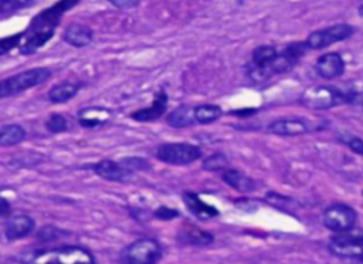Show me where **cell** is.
<instances>
[{
    "instance_id": "cell-1",
    "label": "cell",
    "mask_w": 363,
    "mask_h": 264,
    "mask_svg": "<svg viewBox=\"0 0 363 264\" xmlns=\"http://www.w3.org/2000/svg\"><path fill=\"white\" fill-rule=\"evenodd\" d=\"M79 3V0H59L53 6L40 12L30 23L26 31H23V39L20 43V53L34 54L38 49H42L56 33L61 17Z\"/></svg>"
},
{
    "instance_id": "cell-2",
    "label": "cell",
    "mask_w": 363,
    "mask_h": 264,
    "mask_svg": "<svg viewBox=\"0 0 363 264\" xmlns=\"http://www.w3.org/2000/svg\"><path fill=\"white\" fill-rule=\"evenodd\" d=\"M52 77V70L46 67H37L0 81V98H9L26 90L46 83Z\"/></svg>"
},
{
    "instance_id": "cell-3",
    "label": "cell",
    "mask_w": 363,
    "mask_h": 264,
    "mask_svg": "<svg viewBox=\"0 0 363 264\" xmlns=\"http://www.w3.org/2000/svg\"><path fill=\"white\" fill-rule=\"evenodd\" d=\"M349 100L350 97L348 94L331 86L309 87L301 95V104L311 109H330Z\"/></svg>"
},
{
    "instance_id": "cell-4",
    "label": "cell",
    "mask_w": 363,
    "mask_h": 264,
    "mask_svg": "<svg viewBox=\"0 0 363 264\" xmlns=\"http://www.w3.org/2000/svg\"><path fill=\"white\" fill-rule=\"evenodd\" d=\"M33 264H95V260L86 247L65 246L38 254Z\"/></svg>"
},
{
    "instance_id": "cell-5",
    "label": "cell",
    "mask_w": 363,
    "mask_h": 264,
    "mask_svg": "<svg viewBox=\"0 0 363 264\" xmlns=\"http://www.w3.org/2000/svg\"><path fill=\"white\" fill-rule=\"evenodd\" d=\"M156 158L169 165H189L201 158V149L186 142L162 143L156 150Z\"/></svg>"
},
{
    "instance_id": "cell-6",
    "label": "cell",
    "mask_w": 363,
    "mask_h": 264,
    "mask_svg": "<svg viewBox=\"0 0 363 264\" xmlns=\"http://www.w3.org/2000/svg\"><path fill=\"white\" fill-rule=\"evenodd\" d=\"M330 250L332 254L342 258H363V231L349 229L337 233L330 242Z\"/></svg>"
},
{
    "instance_id": "cell-7",
    "label": "cell",
    "mask_w": 363,
    "mask_h": 264,
    "mask_svg": "<svg viewBox=\"0 0 363 264\" xmlns=\"http://www.w3.org/2000/svg\"><path fill=\"white\" fill-rule=\"evenodd\" d=\"M162 257V247L153 239H139L127 246L121 254L124 264H156Z\"/></svg>"
},
{
    "instance_id": "cell-8",
    "label": "cell",
    "mask_w": 363,
    "mask_h": 264,
    "mask_svg": "<svg viewBox=\"0 0 363 264\" xmlns=\"http://www.w3.org/2000/svg\"><path fill=\"white\" fill-rule=\"evenodd\" d=\"M355 33V27L349 24H334L327 29H320L316 31H312L308 39L305 40L309 50H322L327 49L335 43L343 42L349 37H352Z\"/></svg>"
},
{
    "instance_id": "cell-9",
    "label": "cell",
    "mask_w": 363,
    "mask_h": 264,
    "mask_svg": "<svg viewBox=\"0 0 363 264\" xmlns=\"http://www.w3.org/2000/svg\"><path fill=\"white\" fill-rule=\"evenodd\" d=\"M322 220H324L327 229L339 233V232H345V231L355 228V223L357 220V213L353 208H350L348 205L335 203L325 209L324 216H322Z\"/></svg>"
},
{
    "instance_id": "cell-10",
    "label": "cell",
    "mask_w": 363,
    "mask_h": 264,
    "mask_svg": "<svg viewBox=\"0 0 363 264\" xmlns=\"http://www.w3.org/2000/svg\"><path fill=\"white\" fill-rule=\"evenodd\" d=\"M315 128L311 127V123L305 118H294V117H288V118H279L272 121L268 125V131L274 135H279V137H297V135H304L308 134L311 131H314Z\"/></svg>"
},
{
    "instance_id": "cell-11",
    "label": "cell",
    "mask_w": 363,
    "mask_h": 264,
    "mask_svg": "<svg viewBox=\"0 0 363 264\" xmlns=\"http://www.w3.org/2000/svg\"><path fill=\"white\" fill-rule=\"evenodd\" d=\"M315 68L322 79L332 80L345 72V60L339 53H327L316 60Z\"/></svg>"
},
{
    "instance_id": "cell-12",
    "label": "cell",
    "mask_w": 363,
    "mask_h": 264,
    "mask_svg": "<svg viewBox=\"0 0 363 264\" xmlns=\"http://www.w3.org/2000/svg\"><path fill=\"white\" fill-rule=\"evenodd\" d=\"M167 108H168V94L162 88L156 94L153 102L149 107L135 111L134 114H131V117L139 123H152L162 117L165 114Z\"/></svg>"
},
{
    "instance_id": "cell-13",
    "label": "cell",
    "mask_w": 363,
    "mask_h": 264,
    "mask_svg": "<svg viewBox=\"0 0 363 264\" xmlns=\"http://www.w3.org/2000/svg\"><path fill=\"white\" fill-rule=\"evenodd\" d=\"M93 37H94L93 30L79 23L68 24L63 33V40L67 45L78 49L88 46L93 42Z\"/></svg>"
},
{
    "instance_id": "cell-14",
    "label": "cell",
    "mask_w": 363,
    "mask_h": 264,
    "mask_svg": "<svg viewBox=\"0 0 363 264\" xmlns=\"http://www.w3.org/2000/svg\"><path fill=\"white\" fill-rule=\"evenodd\" d=\"M94 172L102 179L112 182H125L132 176V172L123 164H118L109 160H104L93 166Z\"/></svg>"
},
{
    "instance_id": "cell-15",
    "label": "cell",
    "mask_w": 363,
    "mask_h": 264,
    "mask_svg": "<svg viewBox=\"0 0 363 264\" xmlns=\"http://www.w3.org/2000/svg\"><path fill=\"white\" fill-rule=\"evenodd\" d=\"M34 220L27 215H17L8 220L5 233L9 240H17L23 239L27 235H30L34 231Z\"/></svg>"
},
{
    "instance_id": "cell-16",
    "label": "cell",
    "mask_w": 363,
    "mask_h": 264,
    "mask_svg": "<svg viewBox=\"0 0 363 264\" xmlns=\"http://www.w3.org/2000/svg\"><path fill=\"white\" fill-rule=\"evenodd\" d=\"M183 199H185V205L190 210V213L200 220H209L219 215V210L216 208L205 203L196 194L186 192Z\"/></svg>"
},
{
    "instance_id": "cell-17",
    "label": "cell",
    "mask_w": 363,
    "mask_h": 264,
    "mask_svg": "<svg viewBox=\"0 0 363 264\" xmlns=\"http://www.w3.org/2000/svg\"><path fill=\"white\" fill-rule=\"evenodd\" d=\"M179 240L185 244H194V246H209L213 243L215 238L212 233L199 229L196 226L186 224L179 232Z\"/></svg>"
},
{
    "instance_id": "cell-18",
    "label": "cell",
    "mask_w": 363,
    "mask_h": 264,
    "mask_svg": "<svg viewBox=\"0 0 363 264\" xmlns=\"http://www.w3.org/2000/svg\"><path fill=\"white\" fill-rule=\"evenodd\" d=\"M222 178L229 186L238 192H253L256 189V182L237 169H224Z\"/></svg>"
},
{
    "instance_id": "cell-19",
    "label": "cell",
    "mask_w": 363,
    "mask_h": 264,
    "mask_svg": "<svg viewBox=\"0 0 363 264\" xmlns=\"http://www.w3.org/2000/svg\"><path fill=\"white\" fill-rule=\"evenodd\" d=\"M109 118V112L105 108H87L79 114V124L84 128H97L105 124Z\"/></svg>"
},
{
    "instance_id": "cell-20",
    "label": "cell",
    "mask_w": 363,
    "mask_h": 264,
    "mask_svg": "<svg viewBox=\"0 0 363 264\" xmlns=\"http://www.w3.org/2000/svg\"><path fill=\"white\" fill-rule=\"evenodd\" d=\"M168 124L173 128H186L196 123L194 120V108L189 105H180L175 111H172L167 118Z\"/></svg>"
},
{
    "instance_id": "cell-21",
    "label": "cell",
    "mask_w": 363,
    "mask_h": 264,
    "mask_svg": "<svg viewBox=\"0 0 363 264\" xmlns=\"http://www.w3.org/2000/svg\"><path fill=\"white\" fill-rule=\"evenodd\" d=\"M79 91V86L75 84V83H71V81H64V83H60L57 86H54L50 93H49V98L52 102H56V104H63V102H67L70 101L71 98H74Z\"/></svg>"
},
{
    "instance_id": "cell-22",
    "label": "cell",
    "mask_w": 363,
    "mask_h": 264,
    "mask_svg": "<svg viewBox=\"0 0 363 264\" xmlns=\"http://www.w3.org/2000/svg\"><path fill=\"white\" fill-rule=\"evenodd\" d=\"M222 108L219 105H212V104H203L194 108V120L199 124H212L217 121L222 117Z\"/></svg>"
},
{
    "instance_id": "cell-23",
    "label": "cell",
    "mask_w": 363,
    "mask_h": 264,
    "mask_svg": "<svg viewBox=\"0 0 363 264\" xmlns=\"http://www.w3.org/2000/svg\"><path fill=\"white\" fill-rule=\"evenodd\" d=\"M26 131L20 125H6L0 128V146H13L24 141Z\"/></svg>"
},
{
    "instance_id": "cell-24",
    "label": "cell",
    "mask_w": 363,
    "mask_h": 264,
    "mask_svg": "<svg viewBox=\"0 0 363 264\" xmlns=\"http://www.w3.org/2000/svg\"><path fill=\"white\" fill-rule=\"evenodd\" d=\"M33 3V0H0V16L22 10Z\"/></svg>"
},
{
    "instance_id": "cell-25",
    "label": "cell",
    "mask_w": 363,
    "mask_h": 264,
    "mask_svg": "<svg viewBox=\"0 0 363 264\" xmlns=\"http://www.w3.org/2000/svg\"><path fill=\"white\" fill-rule=\"evenodd\" d=\"M227 166H229V161L223 154H213L209 158H206L203 162V169L212 172L227 169Z\"/></svg>"
},
{
    "instance_id": "cell-26",
    "label": "cell",
    "mask_w": 363,
    "mask_h": 264,
    "mask_svg": "<svg viewBox=\"0 0 363 264\" xmlns=\"http://www.w3.org/2000/svg\"><path fill=\"white\" fill-rule=\"evenodd\" d=\"M22 39H23V33L5 37V39H0V56H5L8 53H10L13 49L20 47Z\"/></svg>"
},
{
    "instance_id": "cell-27",
    "label": "cell",
    "mask_w": 363,
    "mask_h": 264,
    "mask_svg": "<svg viewBox=\"0 0 363 264\" xmlns=\"http://www.w3.org/2000/svg\"><path fill=\"white\" fill-rule=\"evenodd\" d=\"M46 128L49 132H53V134H60V132H65L68 130V123L67 120L60 116V114H53L47 123H46Z\"/></svg>"
},
{
    "instance_id": "cell-28",
    "label": "cell",
    "mask_w": 363,
    "mask_h": 264,
    "mask_svg": "<svg viewBox=\"0 0 363 264\" xmlns=\"http://www.w3.org/2000/svg\"><path fill=\"white\" fill-rule=\"evenodd\" d=\"M341 139L346 143V146L352 150V153L363 157V139L353 137V135H343Z\"/></svg>"
},
{
    "instance_id": "cell-29",
    "label": "cell",
    "mask_w": 363,
    "mask_h": 264,
    "mask_svg": "<svg viewBox=\"0 0 363 264\" xmlns=\"http://www.w3.org/2000/svg\"><path fill=\"white\" fill-rule=\"evenodd\" d=\"M155 216L160 220H171V219L178 217L179 213L175 209H171V208H167V206H160L155 210Z\"/></svg>"
},
{
    "instance_id": "cell-30",
    "label": "cell",
    "mask_w": 363,
    "mask_h": 264,
    "mask_svg": "<svg viewBox=\"0 0 363 264\" xmlns=\"http://www.w3.org/2000/svg\"><path fill=\"white\" fill-rule=\"evenodd\" d=\"M108 2L118 9H134L139 5L141 0H108Z\"/></svg>"
},
{
    "instance_id": "cell-31",
    "label": "cell",
    "mask_w": 363,
    "mask_h": 264,
    "mask_svg": "<svg viewBox=\"0 0 363 264\" xmlns=\"http://www.w3.org/2000/svg\"><path fill=\"white\" fill-rule=\"evenodd\" d=\"M10 212V205L6 199H3L2 196H0V216H5Z\"/></svg>"
},
{
    "instance_id": "cell-32",
    "label": "cell",
    "mask_w": 363,
    "mask_h": 264,
    "mask_svg": "<svg viewBox=\"0 0 363 264\" xmlns=\"http://www.w3.org/2000/svg\"><path fill=\"white\" fill-rule=\"evenodd\" d=\"M359 15H360V16H363V3L359 6Z\"/></svg>"
},
{
    "instance_id": "cell-33",
    "label": "cell",
    "mask_w": 363,
    "mask_h": 264,
    "mask_svg": "<svg viewBox=\"0 0 363 264\" xmlns=\"http://www.w3.org/2000/svg\"><path fill=\"white\" fill-rule=\"evenodd\" d=\"M357 261H359L357 264H363V258H362V260H357Z\"/></svg>"
}]
</instances>
